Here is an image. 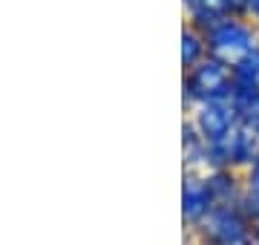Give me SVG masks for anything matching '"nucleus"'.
Masks as SVG:
<instances>
[{
    "label": "nucleus",
    "mask_w": 259,
    "mask_h": 245,
    "mask_svg": "<svg viewBox=\"0 0 259 245\" xmlns=\"http://www.w3.org/2000/svg\"><path fill=\"white\" fill-rule=\"evenodd\" d=\"M213 222H216V236H219L225 245H239L242 242V236H245V225L233 217L231 211H222Z\"/></svg>",
    "instance_id": "f257e3e1"
},
{
    "label": "nucleus",
    "mask_w": 259,
    "mask_h": 245,
    "mask_svg": "<svg viewBox=\"0 0 259 245\" xmlns=\"http://www.w3.org/2000/svg\"><path fill=\"white\" fill-rule=\"evenodd\" d=\"M250 188L259 190V161H256V168H253V173H250Z\"/></svg>",
    "instance_id": "f03ea898"
}]
</instances>
